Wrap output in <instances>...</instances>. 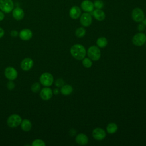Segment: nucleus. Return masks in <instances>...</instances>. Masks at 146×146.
Returning a JSON list of instances; mask_svg holds the SVG:
<instances>
[{
	"mask_svg": "<svg viewBox=\"0 0 146 146\" xmlns=\"http://www.w3.org/2000/svg\"><path fill=\"white\" fill-rule=\"evenodd\" d=\"M70 53L75 59L80 60L84 58L86 51L83 45L76 44L71 47L70 49Z\"/></svg>",
	"mask_w": 146,
	"mask_h": 146,
	"instance_id": "nucleus-1",
	"label": "nucleus"
},
{
	"mask_svg": "<svg viewBox=\"0 0 146 146\" xmlns=\"http://www.w3.org/2000/svg\"><path fill=\"white\" fill-rule=\"evenodd\" d=\"M22 120V117L19 115L12 114L7 118V124L10 128H16L20 125Z\"/></svg>",
	"mask_w": 146,
	"mask_h": 146,
	"instance_id": "nucleus-2",
	"label": "nucleus"
},
{
	"mask_svg": "<svg viewBox=\"0 0 146 146\" xmlns=\"http://www.w3.org/2000/svg\"><path fill=\"white\" fill-rule=\"evenodd\" d=\"M40 83L45 87L51 86L54 82V77L50 72H43L39 78Z\"/></svg>",
	"mask_w": 146,
	"mask_h": 146,
	"instance_id": "nucleus-3",
	"label": "nucleus"
},
{
	"mask_svg": "<svg viewBox=\"0 0 146 146\" xmlns=\"http://www.w3.org/2000/svg\"><path fill=\"white\" fill-rule=\"evenodd\" d=\"M87 55L90 59L94 61L98 60L101 55L100 49L98 47L95 46H92L90 47L87 50Z\"/></svg>",
	"mask_w": 146,
	"mask_h": 146,
	"instance_id": "nucleus-4",
	"label": "nucleus"
},
{
	"mask_svg": "<svg viewBox=\"0 0 146 146\" xmlns=\"http://www.w3.org/2000/svg\"><path fill=\"white\" fill-rule=\"evenodd\" d=\"M13 0H0V10L5 13H9L14 9Z\"/></svg>",
	"mask_w": 146,
	"mask_h": 146,
	"instance_id": "nucleus-5",
	"label": "nucleus"
},
{
	"mask_svg": "<svg viewBox=\"0 0 146 146\" xmlns=\"http://www.w3.org/2000/svg\"><path fill=\"white\" fill-rule=\"evenodd\" d=\"M5 77L9 80H14L18 77V72L17 70L11 66L7 67L4 71Z\"/></svg>",
	"mask_w": 146,
	"mask_h": 146,
	"instance_id": "nucleus-6",
	"label": "nucleus"
},
{
	"mask_svg": "<svg viewBox=\"0 0 146 146\" xmlns=\"http://www.w3.org/2000/svg\"><path fill=\"white\" fill-rule=\"evenodd\" d=\"M146 42V35L143 33L136 34L132 38V43L136 46H141Z\"/></svg>",
	"mask_w": 146,
	"mask_h": 146,
	"instance_id": "nucleus-7",
	"label": "nucleus"
},
{
	"mask_svg": "<svg viewBox=\"0 0 146 146\" xmlns=\"http://www.w3.org/2000/svg\"><path fill=\"white\" fill-rule=\"evenodd\" d=\"M132 18L133 20L136 22H142L144 18L143 11L139 7L135 8L132 11Z\"/></svg>",
	"mask_w": 146,
	"mask_h": 146,
	"instance_id": "nucleus-8",
	"label": "nucleus"
},
{
	"mask_svg": "<svg viewBox=\"0 0 146 146\" xmlns=\"http://www.w3.org/2000/svg\"><path fill=\"white\" fill-rule=\"evenodd\" d=\"M34 65V61L30 58H25L21 62V68L22 70L27 71L31 70Z\"/></svg>",
	"mask_w": 146,
	"mask_h": 146,
	"instance_id": "nucleus-9",
	"label": "nucleus"
},
{
	"mask_svg": "<svg viewBox=\"0 0 146 146\" xmlns=\"http://www.w3.org/2000/svg\"><path fill=\"white\" fill-rule=\"evenodd\" d=\"M40 96L43 100H50L53 95V92L51 88L46 87L43 88L40 90Z\"/></svg>",
	"mask_w": 146,
	"mask_h": 146,
	"instance_id": "nucleus-10",
	"label": "nucleus"
},
{
	"mask_svg": "<svg viewBox=\"0 0 146 146\" xmlns=\"http://www.w3.org/2000/svg\"><path fill=\"white\" fill-rule=\"evenodd\" d=\"M19 36L21 40L27 41L32 38L33 32L29 29H23L19 31Z\"/></svg>",
	"mask_w": 146,
	"mask_h": 146,
	"instance_id": "nucleus-11",
	"label": "nucleus"
},
{
	"mask_svg": "<svg viewBox=\"0 0 146 146\" xmlns=\"http://www.w3.org/2000/svg\"><path fill=\"white\" fill-rule=\"evenodd\" d=\"M80 22L84 27L89 26L92 23V17L88 13H84L80 16Z\"/></svg>",
	"mask_w": 146,
	"mask_h": 146,
	"instance_id": "nucleus-12",
	"label": "nucleus"
},
{
	"mask_svg": "<svg viewBox=\"0 0 146 146\" xmlns=\"http://www.w3.org/2000/svg\"><path fill=\"white\" fill-rule=\"evenodd\" d=\"M93 137L97 140H102L104 139L106 136L104 130L100 128H96L92 131Z\"/></svg>",
	"mask_w": 146,
	"mask_h": 146,
	"instance_id": "nucleus-13",
	"label": "nucleus"
},
{
	"mask_svg": "<svg viewBox=\"0 0 146 146\" xmlns=\"http://www.w3.org/2000/svg\"><path fill=\"white\" fill-rule=\"evenodd\" d=\"M11 12H12L13 17L17 21H21L24 18V16H25L24 11L22 8L19 7H17L14 8Z\"/></svg>",
	"mask_w": 146,
	"mask_h": 146,
	"instance_id": "nucleus-14",
	"label": "nucleus"
},
{
	"mask_svg": "<svg viewBox=\"0 0 146 146\" xmlns=\"http://www.w3.org/2000/svg\"><path fill=\"white\" fill-rule=\"evenodd\" d=\"M81 7L83 11L87 13L93 11L94 8V3L90 0H84L81 3Z\"/></svg>",
	"mask_w": 146,
	"mask_h": 146,
	"instance_id": "nucleus-15",
	"label": "nucleus"
},
{
	"mask_svg": "<svg viewBox=\"0 0 146 146\" xmlns=\"http://www.w3.org/2000/svg\"><path fill=\"white\" fill-rule=\"evenodd\" d=\"M81 14V10L79 7L77 6H72L69 11L70 17L72 19H78Z\"/></svg>",
	"mask_w": 146,
	"mask_h": 146,
	"instance_id": "nucleus-16",
	"label": "nucleus"
},
{
	"mask_svg": "<svg viewBox=\"0 0 146 146\" xmlns=\"http://www.w3.org/2000/svg\"><path fill=\"white\" fill-rule=\"evenodd\" d=\"M75 141L76 143H78L79 145H84L88 143V138L84 133H79L78 135L75 138Z\"/></svg>",
	"mask_w": 146,
	"mask_h": 146,
	"instance_id": "nucleus-17",
	"label": "nucleus"
},
{
	"mask_svg": "<svg viewBox=\"0 0 146 146\" xmlns=\"http://www.w3.org/2000/svg\"><path fill=\"white\" fill-rule=\"evenodd\" d=\"M21 128L22 130H23L25 132H29L31 130L32 128V123L30 121V120L25 119L22 120V122L20 124Z\"/></svg>",
	"mask_w": 146,
	"mask_h": 146,
	"instance_id": "nucleus-18",
	"label": "nucleus"
},
{
	"mask_svg": "<svg viewBox=\"0 0 146 146\" xmlns=\"http://www.w3.org/2000/svg\"><path fill=\"white\" fill-rule=\"evenodd\" d=\"M93 15L94 17V18L99 21H102L104 19L105 17H106V15L104 12L101 9H96L95 10L93 11Z\"/></svg>",
	"mask_w": 146,
	"mask_h": 146,
	"instance_id": "nucleus-19",
	"label": "nucleus"
},
{
	"mask_svg": "<svg viewBox=\"0 0 146 146\" xmlns=\"http://www.w3.org/2000/svg\"><path fill=\"white\" fill-rule=\"evenodd\" d=\"M73 91V88L71 85L69 84H64L62 87H61L60 92L63 95H68L72 93Z\"/></svg>",
	"mask_w": 146,
	"mask_h": 146,
	"instance_id": "nucleus-20",
	"label": "nucleus"
},
{
	"mask_svg": "<svg viewBox=\"0 0 146 146\" xmlns=\"http://www.w3.org/2000/svg\"><path fill=\"white\" fill-rule=\"evenodd\" d=\"M106 129L108 133L113 134L117 130V125L115 123H110L107 125Z\"/></svg>",
	"mask_w": 146,
	"mask_h": 146,
	"instance_id": "nucleus-21",
	"label": "nucleus"
},
{
	"mask_svg": "<svg viewBox=\"0 0 146 146\" xmlns=\"http://www.w3.org/2000/svg\"><path fill=\"white\" fill-rule=\"evenodd\" d=\"M96 44L99 47H105L107 44V40L104 37H100L97 39Z\"/></svg>",
	"mask_w": 146,
	"mask_h": 146,
	"instance_id": "nucleus-22",
	"label": "nucleus"
},
{
	"mask_svg": "<svg viewBox=\"0 0 146 146\" xmlns=\"http://www.w3.org/2000/svg\"><path fill=\"white\" fill-rule=\"evenodd\" d=\"M86 29L83 27H79L75 31V35L78 38H82L86 34Z\"/></svg>",
	"mask_w": 146,
	"mask_h": 146,
	"instance_id": "nucleus-23",
	"label": "nucleus"
},
{
	"mask_svg": "<svg viewBox=\"0 0 146 146\" xmlns=\"http://www.w3.org/2000/svg\"><path fill=\"white\" fill-rule=\"evenodd\" d=\"M31 90L34 93H37L40 90V84L39 82L34 83L31 86Z\"/></svg>",
	"mask_w": 146,
	"mask_h": 146,
	"instance_id": "nucleus-24",
	"label": "nucleus"
},
{
	"mask_svg": "<svg viewBox=\"0 0 146 146\" xmlns=\"http://www.w3.org/2000/svg\"><path fill=\"white\" fill-rule=\"evenodd\" d=\"M31 145L32 146H45L46 143L43 140L36 139L33 141L31 143Z\"/></svg>",
	"mask_w": 146,
	"mask_h": 146,
	"instance_id": "nucleus-25",
	"label": "nucleus"
},
{
	"mask_svg": "<svg viewBox=\"0 0 146 146\" xmlns=\"http://www.w3.org/2000/svg\"><path fill=\"white\" fill-rule=\"evenodd\" d=\"M82 64L83 65L86 67V68H90L92 66V61L91 60V59H89V58H84L83 59V60H82Z\"/></svg>",
	"mask_w": 146,
	"mask_h": 146,
	"instance_id": "nucleus-26",
	"label": "nucleus"
},
{
	"mask_svg": "<svg viewBox=\"0 0 146 146\" xmlns=\"http://www.w3.org/2000/svg\"><path fill=\"white\" fill-rule=\"evenodd\" d=\"M94 7L97 9H101L104 6V3L101 0H95L94 2Z\"/></svg>",
	"mask_w": 146,
	"mask_h": 146,
	"instance_id": "nucleus-27",
	"label": "nucleus"
},
{
	"mask_svg": "<svg viewBox=\"0 0 146 146\" xmlns=\"http://www.w3.org/2000/svg\"><path fill=\"white\" fill-rule=\"evenodd\" d=\"M55 84L56 87H61L64 84V81L63 79H62L61 78L55 80Z\"/></svg>",
	"mask_w": 146,
	"mask_h": 146,
	"instance_id": "nucleus-28",
	"label": "nucleus"
},
{
	"mask_svg": "<svg viewBox=\"0 0 146 146\" xmlns=\"http://www.w3.org/2000/svg\"><path fill=\"white\" fill-rule=\"evenodd\" d=\"M6 87H7V88L8 90H13V89L15 88V83H14L13 80H9V81L7 83Z\"/></svg>",
	"mask_w": 146,
	"mask_h": 146,
	"instance_id": "nucleus-29",
	"label": "nucleus"
},
{
	"mask_svg": "<svg viewBox=\"0 0 146 146\" xmlns=\"http://www.w3.org/2000/svg\"><path fill=\"white\" fill-rule=\"evenodd\" d=\"M10 35L11 37L16 38L17 36H18V35H19V33L16 30H13L10 32Z\"/></svg>",
	"mask_w": 146,
	"mask_h": 146,
	"instance_id": "nucleus-30",
	"label": "nucleus"
},
{
	"mask_svg": "<svg viewBox=\"0 0 146 146\" xmlns=\"http://www.w3.org/2000/svg\"><path fill=\"white\" fill-rule=\"evenodd\" d=\"M144 27H145V26L143 24V23H141V24H139L138 26H137V29L139 31H142L144 30Z\"/></svg>",
	"mask_w": 146,
	"mask_h": 146,
	"instance_id": "nucleus-31",
	"label": "nucleus"
},
{
	"mask_svg": "<svg viewBox=\"0 0 146 146\" xmlns=\"http://www.w3.org/2000/svg\"><path fill=\"white\" fill-rule=\"evenodd\" d=\"M5 18V13L0 10V21H2Z\"/></svg>",
	"mask_w": 146,
	"mask_h": 146,
	"instance_id": "nucleus-32",
	"label": "nucleus"
},
{
	"mask_svg": "<svg viewBox=\"0 0 146 146\" xmlns=\"http://www.w3.org/2000/svg\"><path fill=\"white\" fill-rule=\"evenodd\" d=\"M5 35V31L4 30L0 27V38H2Z\"/></svg>",
	"mask_w": 146,
	"mask_h": 146,
	"instance_id": "nucleus-33",
	"label": "nucleus"
},
{
	"mask_svg": "<svg viewBox=\"0 0 146 146\" xmlns=\"http://www.w3.org/2000/svg\"><path fill=\"white\" fill-rule=\"evenodd\" d=\"M52 92H53V94H55V95H58V94H59V89H58V88H55V89H54V90L52 91Z\"/></svg>",
	"mask_w": 146,
	"mask_h": 146,
	"instance_id": "nucleus-34",
	"label": "nucleus"
},
{
	"mask_svg": "<svg viewBox=\"0 0 146 146\" xmlns=\"http://www.w3.org/2000/svg\"><path fill=\"white\" fill-rule=\"evenodd\" d=\"M142 22H143V24L146 26V18H144V19L142 21Z\"/></svg>",
	"mask_w": 146,
	"mask_h": 146,
	"instance_id": "nucleus-35",
	"label": "nucleus"
}]
</instances>
